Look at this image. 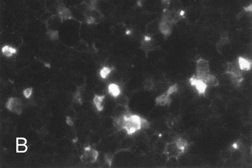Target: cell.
Returning a JSON list of instances; mask_svg holds the SVG:
<instances>
[{
	"label": "cell",
	"mask_w": 252,
	"mask_h": 168,
	"mask_svg": "<svg viewBox=\"0 0 252 168\" xmlns=\"http://www.w3.org/2000/svg\"><path fill=\"white\" fill-rule=\"evenodd\" d=\"M143 119L139 116L131 115L129 113L122 117L115 119V121L118 128L125 129L128 135H132L143 128Z\"/></svg>",
	"instance_id": "1"
},
{
	"label": "cell",
	"mask_w": 252,
	"mask_h": 168,
	"mask_svg": "<svg viewBox=\"0 0 252 168\" xmlns=\"http://www.w3.org/2000/svg\"><path fill=\"white\" fill-rule=\"evenodd\" d=\"M188 147V143L186 140L179 138L171 143H166L164 154L166 156L167 160L175 159L177 160L184 153Z\"/></svg>",
	"instance_id": "2"
},
{
	"label": "cell",
	"mask_w": 252,
	"mask_h": 168,
	"mask_svg": "<svg viewBox=\"0 0 252 168\" xmlns=\"http://www.w3.org/2000/svg\"><path fill=\"white\" fill-rule=\"evenodd\" d=\"M210 74V64L208 60L200 58L196 62L195 80L205 83Z\"/></svg>",
	"instance_id": "3"
},
{
	"label": "cell",
	"mask_w": 252,
	"mask_h": 168,
	"mask_svg": "<svg viewBox=\"0 0 252 168\" xmlns=\"http://www.w3.org/2000/svg\"><path fill=\"white\" fill-rule=\"evenodd\" d=\"M242 71L238 63H237L235 62L228 63L226 73L229 74L231 75L232 81L235 85L239 86L243 81Z\"/></svg>",
	"instance_id": "4"
},
{
	"label": "cell",
	"mask_w": 252,
	"mask_h": 168,
	"mask_svg": "<svg viewBox=\"0 0 252 168\" xmlns=\"http://www.w3.org/2000/svg\"><path fill=\"white\" fill-rule=\"evenodd\" d=\"M184 16V12L183 11H179L176 10L165 9L161 19L174 25L181 20Z\"/></svg>",
	"instance_id": "5"
},
{
	"label": "cell",
	"mask_w": 252,
	"mask_h": 168,
	"mask_svg": "<svg viewBox=\"0 0 252 168\" xmlns=\"http://www.w3.org/2000/svg\"><path fill=\"white\" fill-rule=\"evenodd\" d=\"M177 86L176 84H174L170 86L165 92L157 97L156 98V104L159 106H165L169 105L171 101L170 95L176 92Z\"/></svg>",
	"instance_id": "6"
},
{
	"label": "cell",
	"mask_w": 252,
	"mask_h": 168,
	"mask_svg": "<svg viewBox=\"0 0 252 168\" xmlns=\"http://www.w3.org/2000/svg\"><path fill=\"white\" fill-rule=\"evenodd\" d=\"M6 107L13 113L20 115L22 111V101L18 98H10L6 104Z\"/></svg>",
	"instance_id": "7"
},
{
	"label": "cell",
	"mask_w": 252,
	"mask_h": 168,
	"mask_svg": "<svg viewBox=\"0 0 252 168\" xmlns=\"http://www.w3.org/2000/svg\"><path fill=\"white\" fill-rule=\"evenodd\" d=\"M173 25V24L161 19L159 23V29L164 37L167 38L172 34Z\"/></svg>",
	"instance_id": "8"
},
{
	"label": "cell",
	"mask_w": 252,
	"mask_h": 168,
	"mask_svg": "<svg viewBox=\"0 0 252 168\" xmlns=\"http://www.w3.org/2000/svg\"><path fill=\"white\" fill-rule=\"evenodd\" d=\"M141 48L146 54L154 50L155 46L152 38L149 36H146L141 42Z\"/></svg>",
	"instance_id": "9"
},
{
	"label": "cell",
	"mask_w": 252,
	"mask_h": 168,
	"mask_svg": "<svg viewBox=\"0 0 252 168\" xmlns=\"http://www.w3.org/2000/svg\"><path fill=\"white\" fill-rule=\"evenodd\" d=\"M85 153L83 154V155H82L83 159L85 160H89L92 163H94L97 160L98 156V152L95 150L92 149L90 147V146L85 148Z\"/></svg>",
	"instance_id": "10"
},
{
	"label": "cell",
	"mask_w": 252,
	"mask_h": 168,
	"mask_svg": "<svg viewBox=\"0 0 252 168\" xmlns=\"http://www.w3.org/2000/svg\"><path fill=\"white\" fill-rule=\"evenodd\" d=\"M57 12L58 17L62 20H67L72 18L70 11L64 6H59L57 9Z\"/></svg>",
	"instance_id": "11"
},
{
	"label": "cell",
	"mask_w": 252,
	"mask_h": 168,
	"mask_svg": "<svg viewBox=\"0 0 252 168\" xmlns=\"http://www.w3.org/2000/svg\"><path fill=\"white\" fill-rule=\"evenodd\" d=\"M239 67L242 70H249L251 66V62L244 58L239 57L238 58V62Z\"/></svg>",
	"instance_id": "12"
},
{
	"label": "cell",
	"mask_w": 252,
	"mask_h": 168,
	"mask_svg": "<svg viewBox=\"0 0 252 168\" xmlns=\"http://www.w3.org/2000/svg\"><path fill=\"white\" fill-rule=\"evenodd\" d=\"M104 98V96H99L95 95V97H94L93 102H94L96 108L98 111H101L104 109V107L101 105V103L103 102Z\"/></svg>",
	"instance_id": "13"
},
{
	"label": "cell",
	"mask_w": 252,
	"mask_h": 168,
	"mask_svg": "<svg viewBox=\"0 0 252 168\" xmlns=\"http://www.w3.org/2000/svg\"><path fill=\"white\" fill-rule=\"evenodd\" d=\"M205 84L207 86H213L216 87L219 84V81L217 79L216 77L213 76L212 75L210 74L207 80L205 81Z\"/></svg>",
	"instance_id": "14"
},
{
	"label": "cell",
	"mask_w": 252,
	"mask_h": 168,
	"mask_svg": "<svg viewBox=\"0 0 252 168\" xmlns=\"http://www.w3.org/2000/svg\"><path fill=\"white\" fill-rule=\"evenodd\" d=\"M3 53L7 57H11L17 53V49L8 46L3 47L2 49Z\"/></svg>",
	"instance_id": "15"
},
{
	"label": "cell",
	"mask_w": 252,
	"mask_h": 168,
	"mask_svg": "<svg viewBox=\"0 0 252 168\" xmlns=\"http://www.w3.org/2000/svg\"><path fill=\"white\" fill-rule=\"evenodd\" d=\"M109 92L113 97H118L120 94V90L118 85L115 84H111L109 86Z\"/></svg>",
	"instance_id": "16"
},
{
	"label": "cell",
	"mask_w": 252,
	"mask_h": 168,
	"mask_svg": "<svg viewBox=\"0 0 252 168\" xmlns=\"http://www.w3.org/2000/svg\"><path fill=\"white\" fill-rule=\"evenodd\" d=\"M117 98V102L118 105H121L123 106L128 107L129 103V99L127 96H120L116 97Z\"/></svg>",
	"instance_id": "17"
},
{
	"label": "cell",
	"mask_w": 252,
	"mask_h": 168,
	"mask_svg": "<svg viewBox=\"0 0 252 168\" xmlns=\"http://www.w3.org/2000/svg\"><path fill=\"white\" fill-rule=\"evenodd\" d=\"M143 87L146 90L149 91L152 90L154 87V81L151 78H148L143 81Z\"/></svg>",
	"instance_id": "18"
},
{
	"label": "cell",
	"mask_w": 252,
	"mask_h": 168,
	"mask_svg": "<svg viewBox=\"0 0 252 168\" xmlns=\"http://www.w3.org/2000/svg\"><path fill=\"white\" fill-rule=\"evenodd\" d=\"M112 69L109 67H104L100 71V76H101L102 78L105 79L107 77L108 75L111 73L112 71Z\"/></svg>",
	"instance_id": "19"
},
{
	"label": "cell",
	"mask_w": 252,
	"mask_h": 168,
	"mask_svg": "<svg viewBox=\"0 0 252 168\" xmlns=\"http://www.w3.org/2000/svg\"><path fill=\"white\" fill-rule=\"evenodd\" d=\"M49 37L53 40L57 39L58 37V32L56 30H50L48 33Z\"/></svg>",
	"instance_id": "20"
},
{
	"label": "cell",
	"mask_w": 252,
	"mask_h": 168,
	"mask_svg": "<svg viewBox=\"0 0 252 168\" xmlns=\"http://www.w3.org/2000/svg\"><path fill=\"white\" fill-rule=\"evenodd\" d=\"M33 92V88H28L23 91V95L27 98H29L31 97Z\"/></svg>",
	"instance_id": "21"
},
{
	"label": "cell",
	"mask_w": 252,
	"mask_h": 168,
	"mask_svg": "<svg viewBox=\"0 0 252 168\" xmlns=\"http://www.w3.org/2000/svg\"><path fill=\"white\" fill-rule=\"evenodd\" d=\"M105 160L107 162L108 164H109V166H111L112 164V160H113V157L112 155L111 154H106L105 156Z\"/></svg>",
	"instance_id": "22"
},
{
	"label": "cell",
	"mask_w": 252,
	"mask_h": 168,
	"mask_svg": "<svg viewBox=\"0 0 252 168\" xmlns=\"http://www.w3.org/2000/svg\"><path fill=\"white\" fill-rule=\"evenodd\" d=\"M66 122H67L68 125L70 126H73V121H72L71 118L70 116H66Z\"/></svg>",
	"instance_id": "23"
},
{
	"label": "cell",
	"mask_w": 252,
	"mask_h": 168,
	"mask_svg": "<svg viewBox=\"0 0 252 168\" xmlns=\"http://www.w3.org/2000/svg\"><path fill=\"white\" fill-rule=\"evenodd\" d=\"M244 8L245 10V11H251V10H252V5H251V6L250 5L248 8Z\"/></svg>",
	"instance_id": "24"
}]
</instances>
